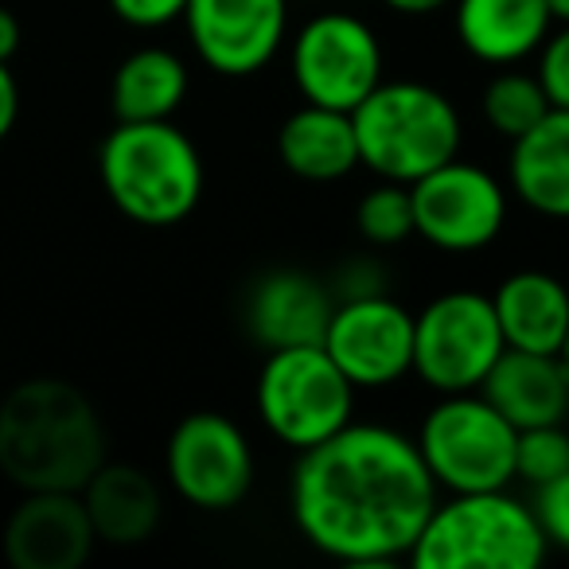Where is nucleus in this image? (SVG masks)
<instances>
[{
	"label": "nucleus",
	"instance_id": "obj_21",
	"mask_svg": "<svg viewBox=\"0 0 569 569\" xmlns=\"http://www.w3.org/2000/svg\"><path fill=\"white\" fill-rule=\"evenodd\" d=\"M277 157L284 172L309 183H336L351 176L359 164V141L348 110L305 102L277 129Z\"/></svg>",
	"mask_w": 569,
	"mask_h": 569
},
{
	"label": "nucleus",
	"instance_id": "obj_4",
	"mask_svg": "<svg viewBox=\"0 0 569 569\" xmlns=\"http://www.w3.org/2000/svg\"><path fill=\"white\" fill-rule=\"evenodd\" d=\"M359 164L379 180L413 183L460 157L465 121L445 90L418 79H382L351 110Z\"/></svg>",
	"mask_w": 569,
	"mask_h": 569
},
{
	"label": "nucleus",
	"instance_id": "obj_31",
	"mask_svg": "<svg viewBox=\"0 0 569 569\" xmlns=\"http://www.w3.org/2000/svg\"><path fill=\"white\" fill-rule=\"evenodd\" d=\"M17 51H20V20L17 12L0 4V63H9Z\"/></svg>",
	"mask_w": 569,
	"mask_h": 569
},
{
	"label": "nucleus",
	"instance_id": "obj_6",
	"mask_svg": "<svg viewBox=\"0 0 569 569\" xmlns=\"http://www.w3.org/2000/svg\"><path fill=\"white\" fill-rule=\"evenodd\" d=\"M261 426L284 449L305 452L356 421V387L336 367L325 343L266 351L253 382Z\"/></svg>",
	"mask_w": 569,
	"mask_h": 569
},
{
	"label": "nucleus",
	"instance_id": "obj_33",
	"mask_svg": "<svg viewBox=\"0 0 569 569\" xmlns=\"http://www.w3.org/2000/svg\"><path fill=\"white\" fill-rule=\"evenodd\" d=\"M553 24H569V0H546Z\"/></svg>",
	"mask_w": 569,
	"mask_h": 569
},
{
	"label": "nucleus",
	"instance_id": "obj_12",
	"mask_svg": "<svg viewBox=\"0 0 569 569\" xmlns=\"http://www.w3.org/2000/svg\"><path fill=\"white\" fill-rule=\"evenodd\" d=\"M325 351L356 390H387L413 375V312L390 293L336 301Z\"/></svg>",
	"mask_w": 569,
	"mask_h": 569
},
{
	"label": "nucleus",
	"instance_id": "obj_8",
	"mask_svg": "<svg viewBox=\"0 0 569 569\" xmlns=\"http://www.w3.org/2000/svg\"><path fill=\"white\" fill-rule=\"evenodd\" d=\"M503 348L491 297L472 289H449L413 312V375L433 395L480 390Z\"/></svg>",
	"mask_w": 569,
	"mask_h": 569
},
{
	"label": "nucleus",
	"instance_id": "obj_7",
	"mask_svg": "<svg viewBox=\"0 0 569 569\" xmlns=\"http://www.w3.org/2000/svg\"><path fill=\"white\" fill-rule=\"evenodd\" d=\"M413 441L437 488L449 496L496 491L515 480L519 429L480 390L437 398V406H429V413L421 418Z\"/></svg>",
	"mask_w": 569,
	"mask_h": 569
},
{
	"label": "nucleus",
	"instance_id": "obj_24",
	"mask_svg": "<svg viewBox=\"0 0 569 569\" xmlns=\"http://www.w3.org/2000/svg\"><path fill=\"white\" fill-rule=\"evenodd\" d=\"M356 227L363 242L371 246H398L413 234V199L410 183L379 180L356 207Z\"/></svg>",
	"mask_w": 569,
	"mask_h": 569
},
{
	"label": "nucleus",
	"instance_id": "obj_10",
	"mask_svg": "<svg viewBox=\"0 0 569 569\" xmlns=\"http://www.w3.org/2000/svg\"><path fill=\"white\" fill-rule=\"evenodd\" d=\"M164 472L172 491L196 511H234L253 488V449L234 418L196 410L176 421L164 445Z\"/></svg>",
	"mask_w": 569,
	"mask_h": 569
},
{
	"label": "nucleus",
	"instance_id": "obj_28",
	"mask_svg": "<svg viewBox=\"0 0 569 569\" xmlns=\"http://www.w3.org/2000/svg\"><path fill=\"white\" fill-rule=\"evenodd\" d=\"M106 4L121 24L137 28V32H157V28L183 20L188 12V0H106Z\"/></svg>",
	"mask_w": 569,
	"mask_h": 569
},
{
	"label": "nucleus",
	"instance_id": "obj_23",
	"mask_svg": "<svg viewBox=\"0 0 569 569\" xmlns=\"http://www.w3.org/2000/svg\"><path fill=\"white\" fill-rule=\"evenodd\" d=\"M480 110L491 133L503 137V141H515V137H522L530 126H538V121L550 113V98H546L538 74L499 71L496 79L483 87Z\"/></svg>",
	"mask_w": 569,
	"mask_h": 569
},
{
	"label": "nucleus",
	"instance_id": "obj_25",
	"mask_svg": "<svg viewBox=\"0 0 569 569\" xmlns=\"http://www.w3.org/2000/svg\"><path fill=\"white\" fill-rule=\"evenodd\" d=\"M561 472H569L566 421H558V426L519 429V445H515V480H522L527 488H542V483L558 480Z\"/></svg>",
	"mask_w": 569,
	"mask_h": 569
},
{
	"label": "nucleus",
	"instance_id": "obj_1",
	"mask_svg": "<svg viewBox=\"0 0 569 569\" xmlns=\"http://www.w3.org/2000/svg\"><path fill=\"white\" fill-rule=\"evenodd\" d=\"M437 499L418 441L375 421H351L297 452L289 476V515L305 542L359 569L410 558Z\"/></svg>",
	"mask_w": 569,
	"mask_h": 569
},
{
	"label": "nucleus",
	"instance_id": "obj_27",
	"mask_svg": "<svg viewBox=\"0 0 569 569\" xmlns=\"http://www.w3.org/2000/svg\"><path fill=\"white\" fill-rule=\"evenodd\" d=\"M535 515L542 522V535L553 550L569 553V472H561L558 480L535 488Z\"/></svg>",
	"mask_w": 569,
	"mask_h": 569
},
{
	"label": "nucleus",
	"instance_id": "obj_11",
	"mask_svg": "<svg viewBox=\"0 0 569 569\" xmlns=\"http://www.w3.org/2000/svg\"><path fill=\"white\" fill-rule=\"evenodd\" d=\"M410 199L413 234L445 253H476L507 227V188L472 160L452 157L449 164L413 180Z\"/></svg>",
	"mask_w": 569,
	"mask_h": 569
},
{
	"label": "nucleus",
	"instance_id": "obj_9",
	"mask_svg": "<svg viewBox=\"0 0 569 569\" xmlns=\"http://www.w3.org/2000/svg\"><path fill=\"white\" fill-rule=\"evenodd\" d=\"M289 71L305 102L356 110L382 79L387 56L375 28L356 12H317L289 43Z\"/></svg>",
	"mask_w": 569,
	"mask_h": 569
},
{
	"label": "nucleus",
	"instance_id": "obj_19",
	"mask_svg": "<svg viewBox=\"0 0 569 569\" xmlns=\"http://www.w3.org/2000/svg\"><path fill=\"white\" fill-rule=\"evenodd\" d=\"M499 332L507 348L561 356L569 336V284L546 269H519L491 293Z\"/></svg>",
	"mask_w": 569,
	"mask_h": 569
},
{
	"label": "nucleus",
	"instance_id": "obj_22",
	"mask_svg": "<svg viewBox=\"0 0 569 569\" xmlns=\"http://www.w3.org/2000/svg\"><path fill=\"white\" fill-rule=\"evenodd\" d=\"M191 87L188 63L168 48H137L118 63L110 106L118 121H168Z\"/></svg>",
	"mask_w": 569,
	"mask_h": 569
},
{
	"label": "nucleus",
	"instance_id": "obj_32",
	"mask_svg": "<svg viewBox=\"0 0 569 569\" xmlns=\"http://www.w3.org/2000/svg\"><path fill=\"white\" fill-rule=\"evenodd\" d=\"M398 17H433L441 9H452V0H382Z\"/></svg>",
	"mask_w": 569,
	"mask_h": 569
},
{
	"label": "nucleus",
	"instance_id": "obj_17",
	"mask_svg": "<svg viewBox=\"0 0 569 569\" xmlns=\"http://www.w3.org/2000/svg\"><path fill=\"white\" fill-rule=\"evenodd\" d=\"M79 496L90 515V527H94L98 542L118 546V550L149 542L160 530V519H164L160 483L144 468L121 465V460H106L82 483Z\"/></svg>",
	"mask_w": 569,
	"mask_h": 569
},
{
	"label": "nucleus",
	"instance_id": "obj_3",
	"mask_svg": "<svg viewBox=\"0 0 569 569\" xmlns=\"http://www.w3.org/2000/svg\"><path fill=\"white\" fill-rule=\"evenodd\" d=\"M98 180L110 203L141 227H176L203 199V157L180 126L118 121L98 149Z\"/></svg>",
	"mask_w": 569,
	"mask_h": 569
},
{
	"label": "nucleus",
	"instance_id": "obj_18",
	"mask_svg": "<svg viewBox=\"0 0 569 569\" xmlns=\"http://www.w3.org/2000/svg\"><path fill=\"white\" fill-rule=\"evenodd\" d=\"M550 28L546 0H452L460 48L488 67H515L538 56Z\"/></svg>",
	"mask_w": 569,
	"mask_h": 569
},
{
	"label": "nucleus",
	"instance_id": "obj_5",
	"mask_svg": "<svg viewBox=\"0 0 569 569\" xmlns=\"http://www.w3.org/2000/svg\"><path fill=\"white\" fill-rule=\"evenodd\" d=\"M550 542L535 507L507 488L460 491L437 499L410 566L418 569H535L546 561Z\"/></svg>",
	"mask_w": 569,
	"mask_h": 569
},
{
	"label": "nucleus",
	"instance_id": "obj_2",
	"mask_svg": "<svg viewBox=\"0 0 569 569\" xmlns=\"http://www.w3.org/2000/svg\"><path fill=\"white\" fill-rule=\"evenodd\" d=\"M110 460L98 406L67 379H28L0 402V476L20 491H82Z\"/></svg>",
	"mask_w": 569,
	"mask_h": 569
},
{
	"label": "nucleus",
	"instance_id": "obj_34",
	"mask_svg": "<svg viewBox=\"0 0 569 569\" xmlns=\"http://www.w3.org/2000/svg\"><path fill=\"white\" fill-rule=\"evenodd\" d=\"M561 359H566V367H569V336H566V343H561Z\"/></svg>",
	"mask_w": 569,
	"mask_h": 569
},
{
	"label": "nucleus",
	"instance_id": "obj_16",
	"mask_svg": "<svg viewBox=\"0 0 569 569\" xmlns=\"http://www.w3.org/2000/svg\"><path fill=\"white\" fill-rule=\"evenodd\" d=\"M480 395L515 429L558 426L569 413V367L561 356L503 348V356L483 379Z\"/></svg>",
	"mask_w": 569,
	"mask_h": 569
},
{
	"label": "nucleus",
	"instance_id": "obj_30",
	"mask_svg": "<svg viewBox=\"0 0 569 569\" xmlns=\"http://www.w3.org/2000/svg\"><path fill=\"white\" fill-rule=\"evenodd\" d=\"M20 118V82L9 71V63H0V141L17 129Z\"/></svg>",
	"mask_w": 569,
	"mask_h": 569
},
{
	"label": "nucleus",
	"instance_id": "obj_29",
	"mask_svg": "<svg viewBox=\"0 0 569 569\" xmlns=\"http://www.w3.org/2000/svg\"><path fill=\"white\" fill-rule=\"evenodd\" d=\"M332 289L340 293V301H351V297L387 293V269H382L375 258H351L348 266L336 273Z\"/></svg>",
	"mask_w": 569,
	"mask_h": 569
},
{
	"label": "nucleus",
	"instance_id": "obj_26",
	"mask_svg": "<svg viewBox=\"0 0 569 569\" xmlns=\"http://www.w3.org/2000/svg\"><path fill=\"white\" fill-rule=\"evenodd\" d=\"M535 74L553 110H569V24H558V32L542 40Z\"/></svg>",
	"mask_w": 569,
	"mask_h": 569
},
{
	"label": "nucleus",
	"instance_id": "obj_20",
	"mask_svg": "<svg viewBox=\"0 0 569 569\" xmlns=\"http://www.w3.org/2000/svg\"><path fill=\"white\" fill-rule=\"evenodd\" d=\"M507 188L542 219L569 222V110L546 113L511 141Z\"/></svg>",
	"mask_w": 569,
	"mask_h": 569
},
{
	"label": "nucleus",
	"instance_id": "obj_14",
	"mask_svg": "<svg viewBox=\"0 0 569 569\" xmlns=\"http://www.w3.org/2000/svg\"><path fill=\"white\" fill-rule=\"evenodd\" d=\"M0 546L12 569H82L98 535L79 491H24L4 519Z\"/></svg>",
	"mask_w": 569,
	"mask_h": 569
},
{
	"label": "nucleus",
	"instance_id": "obj_13",
	"mask_svg": "<svg viewBox=\"0 0 569 569\" xmlns=\"http://www.w3.org/2000/svg\"><path fill=\"white\" fill-rule=\"evenodd\" d=\"M191 48L222 79L261 74L289 40V0H188Z\"/></svg>",
	"mask_w": 569,
	"mask_h": 569
},
{
	"label": "nucleus",
	"instance_id": "obj_15",
	"mask_svg": "<svg viewBox=\"0 0 569 569\" xmlns=\"http://www.w3.org/2000/svg\"><path fill=\"white\" fill-rule=\"evenodd\" d=\"M332 312V284L305 269H269L246 293V332L266 351L325 343Z\"/></svg>",
	"mask_w": 569,
	"mask_h": 569
}]
</instances>
